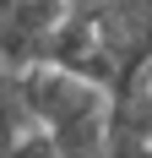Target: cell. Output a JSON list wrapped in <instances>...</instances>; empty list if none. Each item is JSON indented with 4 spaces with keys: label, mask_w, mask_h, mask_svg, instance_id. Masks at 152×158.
Instances as JSON below:
<instances>
[{
    "label": "cell",
    "mask_w": 152,
    "mask_h": 158,
    "mask_svg": "<svg viewBox=\"0 0 152 158\" xmlns=\"http://www.w3.org/2000/svg\"><path fill=\"white\" fill-rule=\"evenodd\" d=\"M22 93H27V109L49 126L60 153H103L109 114H114V87L82 77L71 65L38 60L22 71Z\"/></svg>",
    "instance_id": "cell-1"
}]
</instances>
